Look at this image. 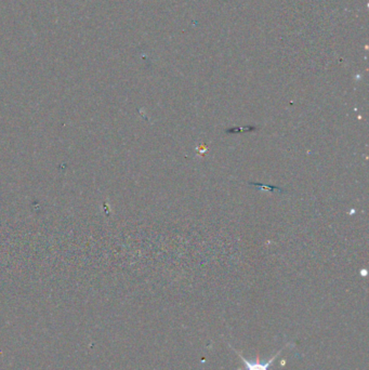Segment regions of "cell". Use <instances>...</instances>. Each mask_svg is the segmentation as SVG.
<instances>
[{"mask_svg": "<svg viewBox=\"0 0 369 370\" xmlns=\"http://www.w3.org/2000/svg\"><path fill=\"white\" fill-rule=\"evenodd\" d=\"M279 352H281V351H279ZM279 352H278V354H279ZM278 354H276V355H275V356L271 359L270 362H267V363H265V364L259 363V359H257V362H255V363H253V362H248V361H246V359H245L242 355H239V354H238V355L242 357V359H243L244 363H245V365H246V367H247V370H267V369H268V367H270V365L272 364V362H273L274 359L278 356Z\"/></svg>", "mask_w": 369, "mask_h": 370, "instance_id": "obj_1", "label": "cell"}, {"mask_svg": "<svg viewBox=\"0 0 369 370\" xmlns=\"http://www.w3.org/2000/svg\"><path fill=\"white\" fill-rule=\"evenodd\" d=\"M256 185H259V186H261V187H263V188H265V186H262L261 184H256ZM266 188H271V189H275V187H267L266 186Z\"/></svg>", "mask_w": 369, "mask_h": 370, "instance_id": "obj_2", "label": "cell"}]
</instances>
